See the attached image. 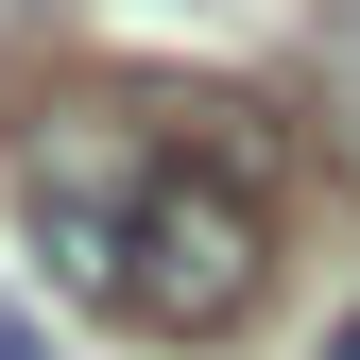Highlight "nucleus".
Here are the masks:
<instances>
[{
  "mask_svg": "<svg viewBox=\"0 0 360 360\" xmlns=\"http://www.w3.org/2000/svg\"><path fill=\"white\" fill-rule=\"evenodd\" d=\"M275 120L257 103H155V172H138V206L103 223L86 257H52V275L86 309H120V326H155V343H223L257 292H275Z\"/></svg>",
  "mask_w": 360,
  "mask_h": 360,
  "instance_id": "f257e3e1",
  "label": "nucleus"
},
{
  "mask_svg": "<svg viewBox=\"0 0 360 360\" xmlns=\"http://www.w3.org/2000/svg\"><path fill=\"white\" fill-rule=\"evenodd\" d=\"M0 360H34V326H18V309H0Z\"/></svg>",
  "mask_w": 360,
  "mask_h": 360,
  "instance_id": "f03ea898",
  "label": "nucleus"
},
{
  "mask_svg": "<svg viewBox=\"0 0 360 360\" xmlns=\"http://www.w3.org/2000/svg\"><path fill=\"white\" fill-rule=\"evenodd\" d=\"M326 360H360V309H343V343H326Z\"/></svg>",
  "mask_w": 360,
  "mask_h": 360,
  "instance_id": "7ed1b4c3",
  "label": "nucleus"
}]
</instances>
